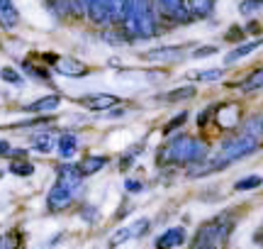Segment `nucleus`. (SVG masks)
<instances>
[{
  "instance_id": "nucleus-6",
  "label": "nucleus",
  "mask_w": 263,
  "mask_h": 249,
  "mask_svg": "<svg viewBox=\"0 0 263 249\" xmlns=\"http://www.w3.org/2000/svg\"><path fill=\"white\" fill-rule=\"evenodd\" d=\"M185 51H188L185 44H180V47H156L144 51L139 59H146V61H178V59L185 57Z\"/></svg>"
},
{
  "instance_id": "nucleus-14",
  "label": "nucleus",
  "mask_w": 263,
  "mask_h": 249,
  "mask_svg": "<svg viewBox=\"0 0 263 249\" xmlns=\"http://www.w3.org/2000/svg\"><path fill=\"white\" fill-rule=\"evenodd\" d=\"M103 166H107V156H83V162L78 164V169H81V173L83 176H93V173H98Z\"/></svg>"
},
{
  "instance_id": "nucleus-3",
  "label": "nucleus",
  "mask_w": 263,
  "mask_h": 249,
  "mask_svg": "<svg viewBox=\"0 0 263 249\" xmlns=\"http://www.w3.org/2000/svg\"><path fill=\"white\" fill-rule=\"evenodd\" d=\"M232 230V222L229 220H212L205 222L200 230H197V237L193 242V249H215L219 242L227 237V232Z\"/></svg>"
},
{
  "instance_id": "nucleus-13",
  "label": "nucleus",
  "mask_w": 263,
  "mask_h": 249,
  "mask_svg": "<svg viewBox=\"0 0 263 249\" xmlns=\"http://www.w3.org/2000/svg\"><path fill=\"white\" fill-rule=\"evenodd\" d=\"M59 181L66 183V186H71V188H78L81 186V181H83V173H81V169L78 166H71V164H64L61 169H59Z\"/></svg>"
},
{
  "instance_id": "nucleus-8",
  "label": "nucleus",
  "mask_w": 263,
  "mask_h": 249,
  "mask_svg": "<svg viewBox=\"0 0 263 249\" xmlns=\"http://www.w3.org/2000/svg\"><path fill=\"white\" fill-rule=\"evenodd\" d=\"M215 120L222 130H234L239 124V105L236 103H224V105L215 108Z\"/></svg>"
},
{
  "instance_id": "nucleus-31",
  "label": "nucleus",
  "mask_w": 263,
  "mask_h": 249,
  "mask_svg": "<svg viewBox=\"0 0 263 249\" xmlns=\"http://www.w3.org/2000/svg\"><path fill=\"white\" fill-rule=\"evenodd\" d=\"M185 117H188V115H185V113H180V115L176 117L173 122H168V124H166V130H163V134H171V132H173V130H176V127H178V124H183V122H185Z\"/></svg>"
},
{
  "instance_id": "nucleus-7",
  "label": "nucleus",
  "mask_w": 263,
  "mask_h": 249,
  "mask_svg": "<svg viewBox=\"0 0 263 249\" xmlns=\"http://www.w3.org/2000/svg\"><path fill=\"white\" fill-rule=\"evenodd\" d=\"M54 68H57L59 74L68 76V78H78V76H85V74H88V66H85L83 61L73 59V57H57Z\"/></svg>"
},
{
  "instance_id": "nucleus-18",
  "label": "nucleus",
  "mask_w": 263,
  "mask_h": 249,
  "mask_svg": "<svg viewBox=\"0 0 263 249\" xmlns=\"http://www.w3.org/2000/svg\"><path fill=\"white\" fill-rule=\"evenodd\" d=\"M212 8H215V0H188L190 15H195V17H207Z\"/></svg>"
},
{
  "instance_id": "nucleus-16",
  "label": "nucleus",
  "mask_w": 263,
  "mask_h": 249,
  "mask_svg": "<svg viewBox=\"0 0 263 249\" xmlns=\"http://www.w3.org/2000/svg\"><path fill=\"white\" fill-rule=\"evenodd\" d=\"M258 88H263V66L256 68V71H251V74L239 83V91H241V93H254V91H258Z\"/></svg>"
},
{
  "instance_id": "nucleus-2",
  "label": "nucleus",
  "mask_w": 263,
  "mask_h": 249,
  "mask_svg": "<svg viewBox=\"0 0 263 249\" xmlns=\"http://www.w3.org/2000/svg\"><path fill=\"white\" fill-rule=\"evenodd\" d=\"M210 147L202 139H195V137H185V134H178L173 137L163 149L159 152V166L161 164H195V162H205Z\"/></svg>"
},
{
  "instance_id": "nucleus-9",
  "label": "nucleus",
  "mask_w": 263,
  "mask_h": 249,
  "mask_svg": "<svg viewBox=\"0 0 263 249\" xmlns=\"http://www.w3.org/2000/svg\"><path fill=\"white\" fill-rule=\"evenodd\" d=\"M81 103L88 110H110L112 105H117V96H112V93H93V96L81 98Z\"/></svg>"
},
{
  "instance_id": "nucleus-23",
  "label": "nucleus",
  "mask_w": 263,
  "mask_h": 249,
  "mask_svg": "<svg viewBox=\"0 0 263 249\" xmlns=\"http://www.w3.org/2000/svg\"><path fill=\"white\" fill-rule=\"evenodd\" d=\"M10 173H15V176H32L34 166L29 162H12L10 164Z\"/></svg>"
},
{
  "instance_id": "nucleus-29",
  "label": "nucleus",
  "mask_w": 263,
  "mask_h": 249,
  "mask_svg": "<svg viewBox=\"0 0 263 249\" xmlns=\"http://www.w3.org/2000/svg\"><path fill=\"white\" fill-rule=\"evenodd\" d=\"M25 71H27L29 76L39 78V81H49V74L44 71V68H37V66H32V64H25Z\"/></svg>"
},
{
  "instance_id": "nucleus-4",
  "label": "nucleus",
  "mask_w": 263,
  "mask_h": 249,
  "mask_svg": "<svg viewBox=\"0 0 263 249\" xmlns=\"http://www.w3.org/2000/svg\"><path fill=\"white\" fill-rule=\"evenodd\" d=\"M154 5L171 22H190V17H193L185 0H154Z\"/></svg>"
},
{
  "instance_id": "nucleus-12",
  "label": "nucleus",
  "mask_w": 263,
  "mask_h": 249,
  "mask_svg": "<svg viewBox=\"0 0 263 249\" xmlns=\"http://www.w3.org/2000/svg\"><path fill=\"white\" fill-rule=\"evenodd\" d=\"M258 47H263V39H254V42H244V44H239L236 49H232L229 54H227V64H236L239 59H244V57H249V54H254Z\"/></svg>"
},
{
  "instance_id": "nucleus-22",
  "label": "nucleus",
  "mask_w": 263,
  "mask_h": 249,
  "mask_svg": "<svg viewBox=\"0 0 263 249\" xmlns=\"http://www.w3.org/2000/svg\"><path fill=\"white\" fill-rule=\"evenodd\" d=\"M261 183H263V176H246V179L234 183V188L236 191H251V188H258Z\"/></svg>"
},
{
  "instance_id": "nucleus-34",
  "label": "nucleus",
  "mask_w": 263,
  "mask_h": 249,
  "mask_svg": "<svg viewBox=\"0 0 263 249\" xmlns=\"http://www.w3.org/2000/svg\"><path fill=\"white\" fill-rule=\"evenodd\" d=\"M5 152H10V144L8 142H0V154H5Z\"/></svg>"
},
{
  "instance_id": "nucleus-20",
  "label": "nucleus",
  "mask_w": 263,
  "mask_h": 249,
  "mask_svg": "<svg viewBox=\"0 0 263 249\" xmlns=\"http://www.w3.org/2000/svg\"><path fill=\"white\" fill-rule=\"evenodd\" d=\"M105 3H107V8H110V17H112V22H122L127 0H105Z\"/></svg>"
},
{
  "instance_id": "nucleus-27",
  "label": "nucleus",
  "mask_w": 263,
  "mask_h": 249,
  "mask_svg": "<svg viewBox=\"0 0 263 249\" xmlns=\"http://www.w3.org/2000/svg\"><path fill=\"white\" fill-rule=\"evenodd\" d=\"M103 39L107 42V44H117V47H120V44H129V39L124 37V34L120 37L117 32H112V29H105V32H103Z\"/></svg>"
},
{
  "instance_id": "nucleus-1",
  "label": "nucleus",
  "mask_w": 263,
  "mask_h": 249,
  "mask_svg": "<svg viewBox=\"0 0 263 249\" xmlns=\"http://www.w3.org/2000/svg\"><path fill=\"white\" fill-rule=\"evenodd\" d=\"M124 29L132 37L149 39L159 32V20L154 12V0H127L122 17Z\"/></svg>"
},
{
  "instance_id": "nucleus-15",
  "label": "nucleus",
  "mask_w": 263,
  "mask_h": 249,
  "mask_svg": "<svg viewBox=\"0 0 263 249\" xmlns=\"http://www.w3.org/2000/svg\"><path fill=\"white\" fill-rule=\"evenodd\" d=\"M59 105H61V98L59 96H44L39 100H34V103H29L27 110L29 113H49V110H57Z\"/></svg>"
},
{
  "instance_id": "nucleus-11",
  "label": "nucleus",
  "mask_w": 263,
  "mask_h": 249,
  "mask_svg": "<svg viewBox=\"0 0 263 249\" xmlns=\"http://www.w3.org/2000/svg\"><path fill=\"white\" fill-rule=\"evenodd\" d=\"M185 242V230L183 227H171L161 235L156 240V249H173V247H180Z\"/></svg>"
},
{
  "instance_id": "nucleus-19",
  "label": "nucleus",
  "mask_w": 263,
  "mask_h": 249,
  "mask_svg": "<svg viewBox=\"0 0 263 249\" xmlns=\"http://www.w3.org/2000/svg\"><path fill=\"white\" fill-rule=\"evenodd\" d=\"M195 96V86H183V88H176V91H171L163 96V100H168V103H176V100H185V98H193Z\"/></svg>"
},
{
  "instance_id": "nucleus-10",
  "label": "nucleus",
  "mask_w": 263,
  "mask_h": 249,
  "mask_svg": "<svg viewBox=\"0 0 263 249\" xmlns=\"http://www.w3.org/2000/svg\"><path fill=\"white\" fill-rule=\"evenodd\" d=\"M20 25V12L12 5V0H0V27L15 29Z\"/></svg>"
},
{
  "instance_id": "nucleus-17",
  "label": "nucleus",
  "mask_w": 263,
  "mask_h": 249,
  "mask_svg": "<svg viewBox=\"0 0 263 249\" xmlns=\"http://www.w3.org/2000/svg\"><path fill=\"white\" fill-rule=\"evenodd\" d=\"M76 149H78V137L71 132H66L59 137V154L64 156V159H71L76 154Z\"/></svg>"
},
{
  "instance_id": "nucleus-24",
  "label": "nucleus",
  "mask_w": 263,
  "mask_h": 249,
  "mask_svg": "<svg viewBox=\"0 0 263 249\" xmlns=\"http://www.w3.org/2000/svg\"><path fill=\"white\" fill-rule=\"evenodd\" d=\"M261 8H263V0H244V3H239V12L241 15H256Z\"/></svg>"
},
{
  "instance_id": "nucleus-26",
  "label": "nucleus",
  "mask_w": 263,
  "mask_h": 249,
  "mask_svg": "<svg viewBox=\"0 0 263 249\" xmlns=\"http://www.w3.org/2000/svg\"><path fill=\"white\" fill-rule=\"evenodd\" d=\"M34 147H37L39 152H49L54 147V137L51 134H37L34 137Z\"/></svg>"
},
{
  "instance_id": "nucleus-32",
  "label": "nucleus",
  "mask_w": 263,
  "mask_h": 249,
  "mask_svg": "<svg viewBox=\"0 0 263 249\" xmlns=\"http://www.w3.org/2000/svg\"><path fill=\"white\" fill-rule=\"evenodd\" d=\"M241 34H244V32H241V29H239V27H232V29H229V32H227V39H232V42H234V37H239V39H241Z\"/></svg>"
},
{
  "instance_id": "nucleus-21",
  "label": "nucleus",
  "mask_w": 263,
  "mask_h": 249,
  "mask_svg": "<svg viewBox=\"0 0 263 249\" xmlns=\"http://www.w3.org/2000/svg\"><path fill=\"white\" fill-rule=\"evenodd\" d=\"M224 76V71L222 68H207V71H195V74H190L193 81H217V78Z\"/></svg>"
},
{
  "instance_id": "nucleus-30",
  "label": "nucleus",
  "mask_w": 263,
  "mask_h": 249,
  "mask_svg": "<svg viewBox=\"0 0 263 249\" xmlns=\"http://www.w3.org/2000/svg\"><path fill=\"white\" fill-rule=\"evenodd\" d=\"M212 54H217V47H197V49H195V51H193V59L212 57Z\"/></svg>"
},
{
  "instance_id": "nucleus-5",
  "label": "nucleus",
  "mask_w": 263,
  "mask_h": 249,
  "mask_svg": "<svg viewBox=\"0 0 263 249\" xmlns=\"http://www.w3.org/2000/svg\"><path fill=\"white\" fill-rule=\"evenodd\" d=\"M71 203H73V188L66 186V183H61V181H57L54 188H51L47 195V205L51 210H64V208H68Z\"/></svg>"
},
{
  "instance_id": "nucleus-33",
  "label": "nucleus",
  "mask_w": 263,
  "mask_h": 249,
  "mask_svg": "<svg viewBox=\"0 0 263 249\" xmlns=\"http://www.w3.org/2000/svg\"><path fill=\"white\" fill-rule=\"evenodd\" d=\"M127 188H129V191H141V183H137V181H127Z\"/></svg>"
},
{
  "instance_id": "nucleus-28",
  "label": "nucleus",
  "mask_w": 263,
  "mask_h": 249,
  "mask_svg": "<svg viewBox=\"0 0 263 249\" xmlns=\"http://www.w3.org/2000/svg\"><path fill=\"white\" fill-rule=\"evenodd\" d=\"M146 230H149V220H137L134 225H129V227H127V232H129V240H132V237H139V235H144Z\"/></svg>"
},
{
  "instance_id": "nucleus-25",
  "label": "nucleus",
  "mask_w": 263,
  "mask_h": 249,
  "mask_svg": "<svg viewBox=\"0 0 263 249\" xmlns=\"http://www.w3.org/2000/svg\"><path fill=\"white\" fill-rule=\"evenodd\" d=\"M0 78H3L5 83H12V86H20V83H22V78H20V74L15 71V68H10V66L0 68Z\"/></svg>"
}]
</instances>
